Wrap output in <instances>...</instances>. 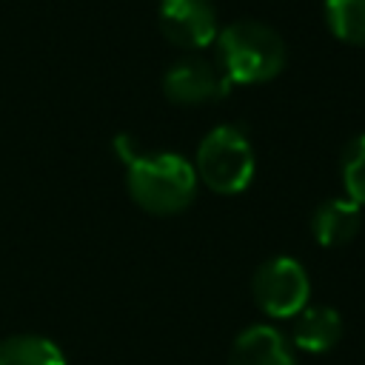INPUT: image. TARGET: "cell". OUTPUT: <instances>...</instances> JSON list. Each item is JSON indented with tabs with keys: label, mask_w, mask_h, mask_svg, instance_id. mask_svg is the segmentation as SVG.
<instances>
[{
	"label": "cell",
	"mask_w": 365,
	"mask_h": 365,
	"mask_svg": "<svg viewBox=\"0 0 365 365\" xmlns=\"http://www.w3.org/2000/svg\"><path fill=\"white\" fill-rule=\"evenodd\" d=\"M217 54L225 80L240 86L274 80L288 57L282 37L259 20H240L222 29L217 34Z\"/></svg>",
	"instance_id": "1"
},
{
	"label": "cell",
	"mask_w": 365,
	"mask_h": 365,
	"mask_svg": "<svg viewBox=\"0 0 365 365\" xmlns=\"http://www.w3.org/2000/svg\"><path fill=\"white\" fill-rule=\"evenodd\" d=\"M128 194L148 214H177L185 211L197 194L194 165L171 151L163 154H134L128 160Z\"/></svg>",
	"instance_id": "2"
},
{
	"label": "cell",
	"mask_w": 365,
	"mask_h": 365,
	"mask_svg": "<svg viewBox=\"0 0 365 365\" xmlns=\"http://www.w3.org/2000/svg\"><path fill=\"white\" fill-rule=\"evenodd\" d=\"M197 177L217 194H240L254 180V151L237 125L211 128L197 148Z\"/></svg>",
	"instance_id": "3"
},
{
	"label": "cell",
	"mask_w": 365,
	"mask_h": 365,
	"mask_svg": "<svg viewBox=\"0 0 365 365\" xmlns=\"http://www.w3.org/2000/svg\"><path fill=\"white\" fill-rule=\"evenodd\" d=\"M308 271L294 257H274L254 274V299L268 317H297L308 305Z\"/></svg>",
	"instance_id": "4"
},
{
	"label": "cell",
	"mask_w": 365,
	"mask_h": 365,
	"mask_svg": "<svg viewBox=\"0 0 365 365\" xmlns=\"http://www.w3.org/2000/svg\"><path fill=\"white\" fill-rule=\"evenodd\" d=\"M160 29L180 48H205L220 34L211 0H160Z\"/></svg>",
	"instance_id": "5"
},
{
	"label": "cell",
	"mask_w": 365,
	"mask_h": 365,
	"mask_svg": "<svg viewBox=\"0 0 365 365\" xmlns=\"http://www.w3.org/2000/svg\"><path fill=\"white\" fill-rule=\"evenodd\" d=\"M231 83L225 80L222 68L217 63H208L202 57H185L174 63L163 77V91L171 103L180 106H200L225 97Z\"/></svg>",
	"instance_id": "6"
},
{
	"label": "cell",
	"mask_w": 365,
	"mask_h": 365,
	"mask_svg": "<svg viewBox=\"0 0 365 365\" xmlns=\"http://www.w3.org/2000/svg\"><path fill=\"white\" fill-rule=\"evenodd\" d=\"M228 365H297L288 339L271 325L245 328L231 348Z\"/></svg>",
	"instance_id": "7"
},
{
	"label": "cell",
	"mask_w": 365,
	"mask_h": 365,
	"mask_svg": "<svg viewBox=\"0 0 365 365\" xmlns=\"http://www.w3.org/2000/svg\"><path fill=\"white\" fill-rule=\"evenodd\" d=\"M359 225H362V205H356L348 197L325 200L311 217V234L325 248L348 245L359 234Z\"/></svg>",
	"instance_id": "8"
},
{
	"label": "cell",
	"mask_w": 365,
	"mask_h": 365,
	"mask_svg": "<svg viewBox=\"0 0 365 365\" xmlns=\"http://www.w3.org/2000/svg\"><path fill=\"white\" fill-rule=\"evenodd\" d=\"M342 339V317L328 305L302 308L294 325V345L308 354H325Z\"/></svg>",
	"instance_id": "9"
},
{
	"label": "cell",
	"mask_w": 365,
	"mask_h": 365,
	"mask_svg": "<svg viewBox=\"0 0 365 365\" xmlns=\"http://www.w3.org/2000/svg\"><path fill=\"white\" fill-rule=\"evenodd\" d=\"M0 365H66V356L46 336L17 334L0 342Z\"/></svg>",
	"instance_id": "10"
},
{
	"label": "cell",
	"mask_w": 365,
	"mask_h": 365,
	"mask_svg": "<svg viewBox=\"0 0 365 365\" xmlns=\"http://www.w3.org/2000/svg\"><path fill=\"white\" fill-rule=\"evenodd\" d=\"M325 20L334 37L365 46V0H325Z\"/></svg>",
	"instance_id": "11"
},
{
	"label": "cell",
	"mask_w": 365,
	"mask_h": 365,
	"mask_svg": "<svg viewBox=\"0 0 365 365\" xmlns=\"http://www.w3.org/2000/svg\"><path fill=\"white\" fill-rule=\"evenodd\" d=\"M342 185L348 200L365 205V134L351 140L342 154Z\"/></svg>",
	"instance_id": "12"
}]
</instances>
